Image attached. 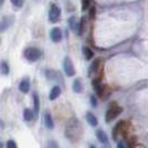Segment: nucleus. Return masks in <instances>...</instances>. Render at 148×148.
<instances>
[{
	"mask_svg": "<svg viewBox=\"0 0 148 148\" xmlns=\"http://www.w3.org/2000/svg\"><path fill=\"white\" fill-rule=\"evenodd\" d=\"M66 137L73 143H77L82 137V126L78 119H71L68 121L65 130Z\"/></svg>",
	"mask_w": 148,
	"mask_h": 148,
	"instance_id": "nucleus-1",
	"label": "nucleus"
},
{
	"mask_svg": "<svg viewBox=\"0 0 148 148\" xmlns=\"http://www.w3.org/2000/svg\"><path fill=\"white\" fill-rule=\"evenodd\" d=\"M23 55H25V58L28 60V61H37L41 57V51L38 48L29 47V48H27L25 50Z\"/></svg>",
	"mask_w": 148,
	"mask_h": 148,
	"instance_id": "nucleus-2",
	"label": "nucleus"
},
{
	"mask_svg": "<svg viewBox=\"0 0 148 148\" xmlns=\"http://www.w3.org/2000/svg\"><path fill=\"white\" fill-rule=\"evenodd\" d=\"M121 111H123V108H121V107L117 106L116 103H112V105L110 106V108L106 112V121H107V123H110L111 120H114V119L116 118Z\"/></svg>",
	"mask_w": 148,
	"mask_h": 148,
	"instance_id": "nucleus-3",
	"label": "nucleus"
},
{
	"mask_svg": "<svg viewBox=\"0 0 148 148\" xmlns=\"http://www.w3.org/2000/svg\"><path fill=\"white\" fill-rule=\"evenodd\" d=\"M60 9L56 3H51L50 5V9H49V20L51 22H57L60 19Z\"/></svg>",
	"mask_w": 148,
	"mask_h": 148,
	"instance_id": "nucleus-4",
	"label": "nucleus"
},
{
	"mask_svg": "<svg viewBox=\"0 0 148 148\" xmlns=\"http://www.w3.org/2000/svg\"><path fill=\"white\" fill-rule=\"evenodd\" d=\"M62 66H64V70H65V73H66V75L68 76V77H73V76L76 75V70H75L74 64H73V61L70 60V58L66 57V58L64 59Z\"/></svg>",
	"mask_w": 148,
	"mask_h": 148,
	"instance_id": "nucleus-5",
	"label": "nucleus"
},
{
	"mask_svg": "<svg viewBox=\"0 0 148 148\" xmlns=\"http://www.w3.org/2000/svg\"><path fill=\"white\" fill-rule=\"evenodd\" d=\"M100 62H101V59L98 58L96 59L91 65H90V69H89V76H96L97 73L100 70Z\"/></svg>",
	"mask_w": 148,
	"mask_h": 148,
	"instance_id": "nucleus-6",
	"label": "nucleus"
},
{
	"mask_svg": "<svg viewBox=\"0 0 148 148\" xmlns=\"http://www.w3.org/2000/svg\"><path fill=\"white\" fill-rule=\"evenodd\" d=\"M12 22H14V18H12V17H5V18L0 21V32L7 30L8 28L11 26Z\"/></svg>",
	"mask_w": 148,
	"mask_h": 148,
	"instance_id": "nucleus-7",
	"label": "nucleus"
},
{
	"mask_svg": "<svg viewBox=\"0 0 148 148\" xmlns=\"http://www.w3.org/2000/svg\"><path fill=\"white\" fill-rule=\"evenodd\" d=\"M50 38L53 42H59L62 38V34H61V30L58 27H55L50 32Z\"/></svg>",
	"mask_w": 148,
	"mask_h": 148,
	"instance_id": "nucleus-8",
	"label": "nucleus"
},
{
	"mask_svg": "<svg viewBox=\"0 0 148 148\" xmlns=\"http://www.w3.org/2000/svg\"><path fill=\"white\" fill-rule=\"evenodd\" d=\"M125 125H126V123L121 120V121H119L118 124L115 126L114 130H112V137H114V139H115V140H117L118 136L119 135H121V130H123V128H124Z\"/></svg>",
	"mask_w": 148,
	"mask_h": 148,
	"instance_id": "nucleus-9",
	"label": "nucleus"
},
{
	"mask_svg": "<svg viewBox=\"0 0 148 148\" xmlns=\"http://www.w3.org/2000/svg\"><path fill=\"white\" fill-rule=\"evenodd\" d=\"M68 22H69V27H70V29L75 31V32H77L78 34V28H79V22L77 20V18L75 17V16H71L69 19H68Z\"/></svg>",
	"mask_w": 148,
	"mask_h": 148,
	"instance_id": "nucleus-10",
	"label": "nucleus"
},
{
	"mask_svg": "<svg viewBox=\"0 0 148 148\" xmlns=\"http://www.w3.org/2000/svg\"><path fill=\"white\" fill-rule=\"evenodd\" d=\"M44 120H45V125H46V127H47L48 129H53V127H55L53 120H52L51 115H50L49 112H46V114H45Z\"/></svg>",
	"mask_w": 148,
	"mask_h": 148,
	"instance_id": "nucleus-11",
	"label": "nucleus"
},
{
	"mask_svg": "<svg viewBox=\"0 0 148 148\" xmlns=\"http://www.w3.org/2000/svg\"><path fill=\"white\" fill-rule=\"evenodd\" d=\"M30 89V82L29 80L26 78V79H23V80H21V82L19 84V90L21 91V92H23V94H27L28 91H29Z\"/></svg>",
	"mask_w": 148,
	"mask_h": 148,
	"instance_id": "nucleus-12",
	"label": "nucleus"
},
{
	"mask_svg": "<svg viewBox=\"0 0 148 148\" xmlns=\"http://www.w3.org/2000/svg\"><path fill=\"white\" fill-rule=\"evenodd\" d=\"M60 92H61V89L59 86H55L52 87V89L50 90V94H49V99L50 100H55L60 96Z\"/></svg>",
	"mask_w": 148,
	"mask_h": 148,
	"instance_id": "nucleus-13",
	"label": "nucleus"
},
{
	"mask_svg": "<svg viewBox=\"0 0 148 148\" xmlns=\"http://www.w3.org/2000/svg\"><path fill=\"white\" fill-rule=\"evenodd\" d=\"M86 119H87V121H88V124L90 125V126L96 127L97 125H98V119H97V117L92 114V112H87Z\"/></svg>",
	"mask_w": 148,
	"mask_h": 148,
	"instance_id": "nucleus-14",
	"label": "nucleus"
},
{
	"mask_svg": "<svg viewBox=\"0 0 148 148\" xmlns=\"http://www.w3.org/2000/svg\"><path fill=\"white\" fill-rule=\"evenodd\" d=\"M96 136H97V138H98V140L100 141L101 144L108 145L109 140H108V137H107V135L105 134V132H103V130H97Z\"/></svg>",
	"mask_w": 148,
	"mask_h": 148,
	"instance_id": "nucleus-15",
	"label": "nucleus"
},
{
	"mask_svg": "<svg viewBox=\"0 0 148 148\" xmlns=\"http://www.w3.org/2000/svg\"><path fill=\"white\" fill-rule=\"evenodd\" d=\"M73 89H74L75 92H77V94H79V92H82V79H76L74 82V85H73Z\"/></svg>",
	"mask_w": 148,
	"mask_h": 148,
	"instance_id": "nucleus-16",
	"label": "nucleus"
},
{
	"mask_svg": "<svg viewBox=\"0 0 148 148\" xmlns=\"http://www.w3.org/2000/svg\"><path fill=\"white\" fill-rule=\"evenodd\" d=\"M86 28H87V22H86V17H82L80 22H79V28H78V34L82 36L84 32L86 31Z\"/></svg>",
	"mask_w": 148,
	"mask_h": 148,
	"instance_id": "nucleus-17",
	"label": "nucleus"
},
{
	"mask_svg": "<svg viewBox=\"0 0 148 148\" xmlns=\"http://www.w3.org/2000/svg\"><path fill=\"white\" fill-rule=\"evenodd\" d=\"M32 118H34V111L29 109V108H26L23 110V119L26 121H31Z\"/></svg>",
	"mask_w": 148,
	"mask_h": 148,
	"instance_id": "nucleus-18",
	"label": "nucleus"
},
{
	"mask_svg": "<svg viewBox=\"0 0 148 148\" xmlns=\"http://www.w3.org/2000/svg\"><path fill=\"white\" fill-rule=\"evenodd\" d=\"M84 55H85V58L87 60H90L92 57H94V52H92V50L90 49V48H88V47H84Z\"/></svg>",
	"mask_w": 148,
	"mask_h": 148,
	"instance_id": "nucleus-19",
	"label": "nucleus"
},
{
	"mask_svg": "<svg viewBox=\"0 0 148 148\" xmlns=\"http://www.w3.org/2000/svg\"><path fill=\"white\" fill-rule=\"evenodd\" d=\"M0 73L2 75H8L9 74V66L6 61H2L0 64Z\"/></svg>",
	"mask_w": 148,
	"mask_h": 148,
	"instance_id": "nucleus-20",
	"label": "nucleus"
},
{
	"mask_svg": "<svg viewBox=\"0 0 148 148\" xmlns=\"http://www.w3.org/2000/svg\"><path fill=\"white\" fill-rule=\"evenodd\" d=\"M46 76H47V78L49 80H55L56 77H59V75L57 74L56 71H53V70H47L46 71Z\"/></svg>",
	"mask_w": 148,
	"mask_h": 148,
	"instance_id": "nucleus-21",
	"label": "nucleus"
},
{
	"mask_svg": "<svg viewBox=\"0 0 148 148\" xmlns=\"http://www.w3.org/2000/svg\"><path fill=\"white\" fill-rule=\"evenodd\" d=\"M34 105H35V110H34V112L37 114L38 111H39V97H38V95L36 92L34 94Z\"/></svg>",
	"mask_w": 148,
	"mask_h": 148,
	"instance_id": "nucleus-22",
	"label": "nucleus"
},
{
	"mask_svg": "<svg viewBox=\"0 0 148 148\" xmlns=\"http://www.w3.org/2000/svg\"><path fill=\"white\" fill-rule=\"evenodd\" d=\"M90 7V0H82V11H86Z\"/></svg>",
	"mask_w": 148,
	"mask_h": 148,
	"instance_id": "nucleus-23",
	"label": "nucleus"
},
{
	"mask_svg": "<svg viewBox=\"0 0 148 148\" xmlns=\"http://www.w3.org/2000/svg\"><path fill=\"white\" fill-rule=\"evenodd\" d=\"M10 2L17 8L22 7V5H23V0H10Z\"/></svg>",
	"mask_w": 148,
	"mask_h": 148,
	"instance_id": "nucleus-24",
	"label": "nucleus"
},
{
	"mask_svg": "<svg viewBox=\"0 0 148 148\" xmlns=\"http://www.w3.org/2000/svg\"><path fill=\"white\" fill-rule=\"evenodd\" d=\"M89 15H90V18H91V19H94V18H95V15H96V8L95 7L90 8V12H89Z\"/></svg>",
	"mask_w": 148,
	"mask_h": 148,
	"instance_id": "nucleus-25",
	"label": "nucleus"
},
{
	"mask_svg": "<svg viewBox=\"0 0 148 148\" xmlns=\"http://www.w3.org/2000/svg\"><path fill=\"white\" fill-rule=\"evenodd\" d=\"M7 147H9V148H16V147H17V144H16L15 141L9 140L7 143Z\"/></svg>",
	"mask_w": 148,
	"mask_h": 148,
	"instance_id": "nucleus-26",
	"label": "nucleus"
},
{
	"mask_svg": "<svg viewBox=\"0 0 148 148\" xmlns=\"http://www.w3.org/2000/svg\"><path fill=\"white\" fill-rule=\"evenodd\" d=\"M90 101H91V106H92V107H96V106H97L96 97H95V96H91V97H90Z\"/></svg>",
	"mask_w": 148,
	"mask_h": 148,
	"instance_id": "nucleus-27",
	"label": "nucleus"
},
{
	"mask_svg": "<svg viewBox=\"0 0 148 148\" xmlns=\"http://www.w3.org/2000/svg\"><path fill=\"white\" fill-rule=\"evenodd\" d=\"M124 146H125V145H124L123 143H119L118 144V147H124Z\"/></svg>",
	"mask_w": 148,
	"mask_h": 148,
	"instance_id": "nucleus-28",
	"label": "nucleus"
},
{
	"mask_svg": "<svg viewBox=\"0 0 148 148\" xmlns=\"http://www.w3.org/2000/svg\"><path fill=\"white\" fill-rule=\"evenodd\" d=\"M3 1H5V0H0V6H1L2 3H3Z\"/></svg>",
	"mask_w": 148,
	"mask_h": 148,
	"instance_id": "nucleus-29",
	"label": "nucleus"
},
{
	"mask_svg": "<svg viewBox=\"0 0 148 148\" xmlns=\"http://www.w3.org/2000/svg\"><path fill=\"white\" fill-rule=\"evenodd\" d=\"M2 147V144H1V143H0V148Z\"/></svg>",
	"mask_w": 148,
	"mask_h": 148,
	"instance_id": "nucleus-30",
	"label": "nucleus"
}]
</instances>
